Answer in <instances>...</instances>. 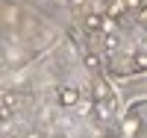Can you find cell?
I'll use <instances>...</instances> for the list:
<instances>
[{
    "label": "cell",
    "mask_w": 147,
    "mask_h": 138,
    "mask_svg": "<svg viewBox=\"0 0 147 138\" xmlns=\"http://www.w3.org/2000/svg\"><path fill=\"white\" fill-rule=\"evenodd\" d=\"M21 94L18 91H0V118H9L12 112H18Z\"/></svg>",
    "instance_id": "6da1fadb"
},
{
    "label": "cell",
    "mask_w": 147,
    "mask_h": 138,
    "mask_svg": "<svg viewBox=\"0 0 147 138\" xmlns=\"http://www.w3.org/2000/svg\"><path fill=\"white\" fill-rule=\"evenodd\" d=\"M112 109H115V100H94V118L100 123H109Z\"/></svg>",
    "instance_id": "7a4b0ae2"
},
{
    "label": "cell",
    "mask_w": 147,
    "mask_h": 138,
    "mask_svg": "<svg viewBox=\"0 0 147 138\" xmlns=\"http://www.w3.org/2000/svg\"><path fill=\"white\" fill-rule=\"evenodd\" d=\"M77 103H80V88H71V85H62V88H59V106L71 109V106H77Z\"/></svg>",
    "instance_id": "3957f363"
},
{
    "label": "cell",
    "mask_w": 147,
    "mask_h": 138,
    "mask_svg": "<svg viewBox=\"0 0 147 138\" xmlns=\"http://www.w3.org/2000/svg\"><path fill=\"white\" fill-rule=\"evenodd\" d=\"M0 24H6V27H18V24H21V6L6 3L3 6V15H0Z\"/></svg>",
    "instance_id": "277c9868"
},
{
    "label": "cell",
    "mask_w": 147,
    "mask_h": 138,
    "mask_svg": "<svg viewBox=\"0 0 147 138\" xmlns=\"http://www.w3.org/2000/svg\"><path fill=\"white\" fill-rule=\"evenodd\" d=\"M82 24H85V30H88V32H100V24H103V12H88Z\"/></svg>",
    "instance_id": "5b68a950"
},
{
    "label": "cell",
    "mask_w": 147,
    "mask_h": 138,
    "mask_svg": "<svg viewBox=\"0 0 147 138\" xmlns=\"http://www.w3.org/2000/svg\"><path fill=\"white\" fill-rule=\"evenodd\" d=\"M121 12H127V3H124V0H112V3H109V12H106V18H118Z\"/></svg>",
    "instance_id": "8992f818"
},
{
    "label": "cell",
    "mask_w": 147,
    "mask_h": 138,
    "mask_svg": "<svg viewBox=\"0 0 147 138\" xmlns=\"http://www.w3.org/2000/svg\"><path fill=\"white\" fill-rule=\"evenodd\" d=\"M94 100H112V94H109V85H106V82H97V85H94Z\"/></svg>",
    "instance_id": "52a82bcc"
},
{
    "label": "cell",
    "mask_w": 147,
    "mask_h": 138,
    "mask_svg": "<svg viewBox=\"0 0 147 138\" xmlns=\"http://www.w3.org/2000/svg\"><path fill=\"white\" fill-rule=\"evenodd\" d=\"M132 71H147V53H136L132 56Z\"/></svg>",
    "instance_id": "ba28073f"
},
{
    "label": "cell",
    "mask_w": 147,
    "mask_h": 138,
    "mask_svg": "<svg viewBox=\"0 0 147 138\" xmlns=\"http://www.w3.org/2000/svg\"><path fill=\"white\" fill-rule=\"evenodd\" d=\"M85 65H88L91 71H97V68H100V59H97L94 53H85Z\"/></svg>",
    "instance_id": "9c48e42d"
},
{
    "label": "cell",
    "mask_w": 147,
    "mask_h": 138,
    "mask_svg": "<svg viewBox=\"0 0 147 138\" xmlns=\"http://www.w3.org/2000/svg\"><path fill=\"white\" fill-rule=\"evenodd\" d=\"M136 129H138V120H127L124 123V132L127 135H136Z\"/></svg>",
    "instance_id": "30bf717a"
},
{
    "label": "cell",
    "mask_w": 147,
    "mask_h": 138,
    "mask_svg": "<svg viewBox=\"0 0 147 138\" xmlns=\"http://www.w3.org/2000/svg\"><path fill=\"white\" fill-rule=\"evenodd\" d=\"M138 21H141V24H147V6H141V9H138Z\"/></svg>",
    "instance_id": "8fae6325"
},
{
    "label": "cell",
    "mask_w": 147,
    "mask_h": 138,
    "mask_svg": "<svg viewBox=\"0 0 147 138\" xmlns=\"http://www.w3.org/2000/svg\"><path fill=\"white\" fill-rule=\"evenodd\" d=\"M30 138H41V132H32V135H30Z\"/></svg>",
    "instance_id": "7c38bea8"
}]
</instances>
